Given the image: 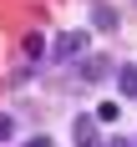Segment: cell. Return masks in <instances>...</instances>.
<instances>
[{"label": "cell", "instance_id": "1", "mask_svg": "<svg viewBox=\"0 0 137 147\" xmlns=\"http://www.w3.org/2000/svg\"><path fill=\"white\" fill-rule=\"evenodd\" d=\"M86 51V30H66V36H56V61H71Z\"/></svg>", "mask_w": 137, "mask_h": 147}, {"label": "cell", "instance_id": "2", "mask_svg": "<svg viewBox=\"0 0 137 147\" xmlns=\"http://www.w3.org/2000/svg\"><path fill=\"white\" fill-rule=\"evenodd\" d=\"M71 137H76V147H97V117H76Z\"/></svg>", "mask_w": 137, "mask_h": 147}, {"label": "cell", "instance_id": "3", "mask_svg": "<svg viewBox=\"0 0 137 147\" xmlns=\"http://www.w3.org/2000/svg\"><path fill=\"white\" fill-rule=\"evenodd\" d=\"M107 66H112L107 56H86V61H81V81H102V76H107Z\"/></svg>", "mask_w": 137, "mask_h": 147}, {"label": "cell", "instance_id": "4", "mask_svg": "<svg viewBox=\"0 0 137 147\" xmlns=\"http://www.w3.org/2000/svg\"><path fill=\"white\" fill-rule=\"evenodd\" d=\"M91 20H97L102 30H117V10H112L107 0H97V5H91Z\"/></svg>", "mask_w": 137, "mask_h": 147}, {"label": "cell", "instance_id": "5", "mask_svg": "<svg viewBox=\"0 0 137 147\" xmlns=\"http://www.w3.org/2000/svg\"><path fill=\"white\" fill-rule=\"evenodd\" d=\"M117 86H122V96H137V66H122V71H117Z\"/></svg>", "mask_w": 137, "mask_h": 147}, {"label": "cell", "instance_id": "6", "mask_svg": "<svg viewBox=\"0 0 137 147\" xmlns=\"http://www.w3.org/2000/svg\"><path fill=\"white\" fill-rule=\"evenodd\" d=\"M117 112H122L117 102H102V107H97V112H91V117H97V122H117Z\"/></svg>", "mask_w": 137, "mask_h": 147}, {"label": "cell", "instance_id": "7", "mask_svg": "<svg viewBox=\"0 0 137 147\" xmlns=\"http://www.w3.org/2000/svg\"><path fill=\"white\" fill-rule=\"evenodd\" d=\"M10 132H15V122H10V117H0V142H5Z\"/></svg>", "mask_w": 137, "mask_h": 147}, {"label": "cell", "instance_id": "8", "mask_svg": "<svg viewBox=\"0 0 137 147\" xmlns=\"http://www.w3.org/2000/svg\"><path fill=\"white\" fill-rule=\"evenodd\" d=\"M107 147H137V142H132V137H112Z\"/></svg>", "mask_w": 137, "mask_h": 147}, {"label": "cell", "instance_id": "9", "mask_svg": "<svg viewBox=\"0 0 137 147\" xmlns=\"http://www.w3.org/2000/svg\"><path fill=\"white\" fill-rule=\"evenodd\" d=\"M26 147H51V142H46V137H30V142H26Z\"/></svg>", "mask_w": 137, "mask_h": 147}]
</instances>
